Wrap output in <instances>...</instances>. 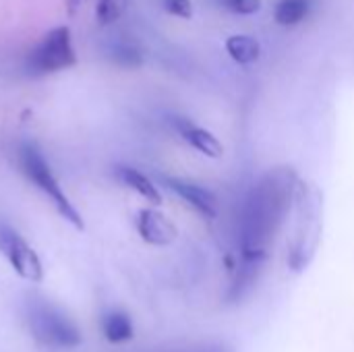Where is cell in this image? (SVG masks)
Here are the masks:
<instances>
[{"label": "cell", "mask_w": 354, "mask_h": 352, "mask_svg": "<svg viewBox=\"0 0 354 352\" xmlns=\"http://www.w3.org/2000/svg\"><path fill=\"white\" fill-rule=\"evenodd\" d=\"M139 237L153 247H168L170 243L176 241V226L160 212L156 210H141L135 220Z\"/></svg>", "instance_id": "52a82bcc"}, {"label": "cell", "mask_w": 354, "mask_h": 352, "mask_svg": "<svg viewBox=\"0 0 354 352\" xmlns=\"http://www.w3.org/2000/svg\"><path fill=\"white\" fill-rule=\"evenodd\" d=\"M102 334L110 344H124L133 340L135 328L124 311H108L102 317Z\"/></svg>", "instance_id": "30bf717a"}, {"label": "cell", "mask_w": 354, "mask_h": 352, "mask_svg": "<svg viewBox=\"0 0 354 352\" xmlns=\"http://www.w3.org/2000/svg\"><path fill=\"white\" fill-rule=\"evenodd\" d=\"M81 2H83V0H66V6H68V12L73 15V12H75V10H77V8L81 6Z\"/></svg>", "instance_id": "e0dca14e"}, {"label": "cell", "mask_w": 354, "mask_h": 352, "mask_svg": "<svg viewBox=\"0 0 354 352\" xmlns=\"http://www.w3.org/2000/svg\"><path fill=\"white\" fill-rule=\"evenodd\" d=\"M309 12V0H278L274 19L278 25L292 27L299 25Z\"/></svg>", "instance_id": "7c38bea8"}, {"label": "cell", "mask_w": 354, "mask_h": 352, "mask_svg": "<svg viewBox=\"0 0 354 352\" xmlns=\"http://www.w3.org/2000/svg\"><path fill=\"white\" fill-rule=\"evenodd\" d=\"M295 187L297 178L288 168L270 170L253 185L239 218V243L245 261L257 266L268 255L295 199Z\"/></svg>", "instance_id": "6da1fadb"}, {"label": "cell", "mask_w": 354, "mask_h": 352, "mask_svg": "<svg viewBox=\"0 0 354 352\" xmlns=\"http://www.w3.org/2000/svg\"><path fill=\"white\" fill-rule=\"evenodd\" d=\"M162 180L176 197H180L201 218H205V220L216 218V197L209 189H205L193 180L178 178V176H164Z\"/></svg>", "instance_id": "8992f818"}, {"label": "cell", "mask_w": 354, "mask_h": 352, "mask_svg": "<svg viewBox=\"0 0 354 352\" xmlns=\"http://www.w3.org/2000/svg\"><path fill=\"white\" fill-rule=\"evenodd\" d=\"M162 2V8L168 12V15H174V17H183V19H189L193 15V4L191 0H160Z\"/></svg>", "instance_id": "2e32d148"}, {"label": "cell", "mask_w": 354, "mask_h": 352, "mask_svg": "<svg viewBox=\"0 0 354 352\" xmlns=\"http://www.w3.org/2000/svg\"><path fill=\"white\" fill-rule=\"evenodd\" d=\"M220 4L236 15H255L261 10L263 2L261 0H220Z\"/></svg>", "instance_id": "9a60e30c"}, {"label": "cell", "mask_w": 354, "mask_h": 352, "mask_svg": "<svg viewBox=\"0 0 354 352\" xmlns=\"http://www.w3.org/2000/svg\"><path fill=\"white\" fill-rule=\"evenodd\" d=\"M172 129L180 135V139L185 143H189L193 149H197L199 154L207 156V158H220L222 156V143L203 127L195 124L193 120L185 118V116H172L170 118Z\"/></svg>", "instance_id": "ba28073f"}, {"label": "cell", "mask_w": 354, "mask_h": 352, "mask_svg": "<svg viewBox=\"0 0 354 352\" xmlns=\"http://www.w3.org/2000/svg\"><path fill=\"white\" fill-rule=\"evenodd\" d=\"M114 176H116V180H118L122 187L135 191L137 195H141V197L147 199L149 203H156V205L162 203V193H160V189H158L141 170H137V168H133V166L118 164V166H114Z\"/></svg>", "instance_id": "9c48e42d"}, {"label": "cell", "mask_w": 354, "mask_h": 352, "mask_svg": "<svg viewBox=\"0 0 354 352\" xmlns=\"http://www.w3.org/2000/svg\"><path fill=\"white\" fill-rule=\"evenodd\" d=\"M17 164H19V170L23 172V176L54 205L56 214L68 222L75 230H83L85 228V222L79 214V210L71 203L68 195L62 191L56 174L52 172L44 151L39 149V145L35 141H21L19 147H17Z\"/></svg>", "instance_id": "7a4b0ae2"}, {"label": "cell", "mask_w": 354, "mask_h": 352, "mask_svg": "<svg viewBox=\"0 0 354 352\" xmlns=\"http://www.w3.org/2000/svg\"><path fill=\"white\" fill-rule=\"evenodd\" d=\"M25 317H27L31 336L46 349L71 351L83 342V336L77 324L64 311H60L56 305L48 303L46 299L31 297L25 305Z\"/></svg>", "instance_id": "3957f363"}, {"label": "cell", "mask_w": 354, "mask_h": 352, "mask_svg": "<svg viewBox=\"0 0 354 352\" xmlns=\"http://www.w3.org/2000/svg\"><path fill=\"white\" fill-rule=\"evenodd\" d=\"M0 253L15 270V274L27 282L44 280V266L33 247L6 222H0Z\"/></svg>", "instance_id": "5b68a950"}, {"label": "cell", "mask_w": 354, "mask_h": 352, "mask_svg": "<svg viewBox=\"0 0 354 352\" xmlns=\"http://www.w3.org/2000/svg\"><path fill=\"white\" fill-rule=\"evenodd\" d=\"M77 62L71 31L66 27H54L48 31L27 54L25 68L31 75H52L64 71Z\"/></svg>", "instance_id": "277c9868"}, {"label": "cell", "mask_w": 354, "mask_h": 352, "mask_svg": "<svg viewBox=\"0 0 354 352\" xmlns=\"http://www.w3.org/2000/svg\"><path fill=\"white\" fill-rule=\"evenodd\" d=\"M108 56L112 62L120 66H139L141 64V52L131 41H112L108 46Z\"/></svg>", "instance_id": "4fadbf2b"}, {"label": "cell", "mask_w": 354, "mask_h": 352, "mask_svg": "<svg viewBox=\"0 0 354 352\" xmlns=\"http://www.w3.org/2000/svg\"><path fill=\"white\" fill-rule=\"evenodd\" d=\"M129 2L131 0H97L95 15H97L100 25H112V23H116L124 15Z\"/></svg>", "instance_id": "5bb4252c"}, {"label": "cell", "mask_w": 354, "mask_h": 352, "mask_svg": "<svg viewBox=\"0 0 354 352\" xmlns=\"http://www.w3.org/2000/svg\"><path fill=\"white\" fill-rule=\"evenodd\" d=\"M226 52L232 60H236L241 64H251V62L259 60L261 46L251 35H230L226 39Z\"/></svg>", "instance_id": "8fae6325"}]
</instances>
